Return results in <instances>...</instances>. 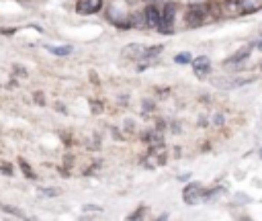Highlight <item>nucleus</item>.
<instances>
[{
  "instance_id": "f257e3e1",
  "label": "nucleus",
  "mask_w": 262,
  "mask_h": 221,
  "mask_svg": "<svg viewBox=\"0 0 262 221\" xmlns=\"http://www.w3.org/2000/svg\"><path fill=\"white\" fill-rule=\"evenodd\" d=\"M223 12L225 14H252L262 8V0H225L223 2Z\"/></svg>"
},
{
  "instance_id": "f03ea898",
  "label": "nucleus",
  "mask_w": 262,
  "mask_h": 221,
  "mask_svg": "<svg viewBox=\"0 0 262 221\" xmlns=\"http://www.w3.org/2000/svg\"><path fill=\"white\" fill-rule=\"evenodd\" d=\"M131 16H133V14L127 10V4H125L123 0L113 2V4L108 6V18H111L117 27H121V29H129V27H133Z\"/></svg>"
},
{
  "instance_id": "7ed1b4c3",
  "label": "nucleus",
  "mask_w": 262,
  "mask_h": 221,
  "mask_svg": "<svg viewBox=\"0 0 262 221\" xmlns=\"http://www.w3.org/2000/svg\"><path fill=\"white\" fill-rule=\"evenodd\" d=\"M209 12H211V6H209V4H196V6H190V8L186 10V14H184V23H186L188 27H201L203 23L211 20Z\"/></svg>"
},
{
  "instance_id": "20e7f679",
  "label": "nucleus",
  "mask_w": 262,
  "mask_h": 221,
  "mask_svg": "<svg viewBox=\"0 0 262 221\" xmlns=\"http://www.w3.org/2000/svg\"><path fill=\"white\" fill-rule=\"evenodd\" d=\"M182 198H184V203H188V205H196V203L207 201V198H209V194H207V190L203 188V184L192 182V184H188V186L184 188Z\"/></svg>"
},
{
  "instance_id": "39448f33",
  "label": "nucleus",
  "mask_w": 262,
  "mask_h": 221,
  "mask_svg": "<svg viewBox=\"0 0 262 221\" xmlns=\"http://www.w3.org/2000/svg\"><path fill=\"white\" fill-rule=\"evenodd\" d=\"M174 10H176L174 4H166L164 10L160 12V31L162 33H172V27H174Z\"/></svg>"
},
{
  "instance_id": "423d86ee",
  "label": "nucleus",
  "mask_w": 262,
  "mask_h": 221,
  "mask_svg": "<svg viewBox=\"0 0 262 221\" xmlns=\"http://www.w3.org/2000/svg\"><path fill=\"white\" fill-rule=\"evenodd\" d=\"M102 6V0H78L76 2V12L80 14H94Z\"/></svg>"
},
{
  "instance_id": "0eeeda50",
  "label": "nucleus",
  "mask_w": 262,
  "mask_h": 221,
  "mask_svg": "<svg viewBox=\"0 0 262 221\" xmlns=\"http://www.w3.org/2000/svg\"><path fill=\"white\" fill-rule=\"evenodd\" d=\"M143 20H145L147 27H151V29H160V10H158L154 4H149V6L143 10Z\"/></svg>"
},
{
  "instance_id": "6e6552de",
  "label": "nucleus",
  "mask_w": 262,
  "mask_h": 221,
  "mask_svg": "<svg viewBox=\"0 0 262 221\" xmlns=\"http://www.w3.org/2000/svg\"><path fill=\"white\" fill-rule=\"evenodd\" d=\"M192 68H194V74H196V76L205 78V76L209 74V70H211V61H209V57L201 55V57H196V59L192 61Z\"/></svg>"
},
{
  "instance_id": "1a4fd4ad",
  "label": "nucleus",
  "mask_w": 262,
  "mask_h": 221,
  "mask_svg": "<svg viewBox=\"0 0 262 221\" xmlns=\"http://www.w3.org/2000/svg\"><path fill=\"white\" fill-rule=\"evenodd\" d=\"M250 51H252V45H246L244 49H239L235 55H231L227 61H225V65H231V63H237V61H242V59H246L248 55H250Z\"/></svg>"
},
{
  "instance_id": "9d476101",
  "label": "nucleus",
  "mask_w": 262,
  "mask_h": 221,
  "mask_svg": "<svg viewBox=\"0 0 262 221\" xmlns=\"http://www.w3.org/2000/svg\"><path fill=\"white\" fill-rule=\"evenodd\" d=\"M47 47V51H51V53H55V55H68V53H72V47H55V45H45Z\"/></svg>"
},
{
  "instance_id": "9b49d317",
  "label": "nucleus",
  "mask_w": 262,
  "mask_h": 221,
  "mask_svg": "<svg viewBox=\"0 0 262 221\" xmlns=\"http://www.w3.org/2000/svg\"><path fill=\"white\" fill-rule=\"evenodd\" d=\"M18 166H20V170H23V174H25L27 178H37V174H35L33 170H31V166H29V164H27V162H25L23 158L18 160Z\"/></svg>"
},
{
  "instance_id": "f8f14e48",
  "label": "nucleus",
  "mask_w": 262,
  "mask_h": 221,
  "mask_svg": "<svg viewBox=\"0 0 262 221\" xmlns=\"http://www.w3.org/2000/svg\"><path fill=\"white\" fill-rule=\"evenodd\" d=\"M190 59H192V57H190V53H186V51H184V53H178V55L174 57L176 63H188Z\"/></svg>"
},
{
  "instance_id": "ddd939ff",
  "label": "nucleus",
  "mask_w": 262,
  "mask_h": 221,
  "mask_svg": "<svg viewBox=\"0 0 262 221\" xmlns=\"http://www.w3.org/2000/svg\"><path fill=\"white\" fill-rule=\"evenodd\" d=\"M160 51H162V45H158V47H151V49H145L141 55H143V57H151V55H158Z\"/></svg>"
},
{
  "instance_id": "4468645a",
  "label": "nucleus",
  "mask_w": 262,
  "mask_h": 221,
  "mask_svg": "<svg viewBox=\"0 0 262 221\" xmlns=\"http://www.w3.org/2000/svg\"><path fill=\"white\" fill-rule=\"evenodd\" d=\"M84 211H100V207H96V205H86Z\"/></svg>"
},
{
  "instance_id": "2eb2a0df",
  "label": "nucleus",
  "mask_w": 262,
  "mask_h": 221,
  "mask_svg": "<svg viewBox=\"0 0 262 221\" xmlns=\"http://www.w3.org/2000/svg\"><path fill=\"white\" fill-rule=\"evenodd\" d=\"M0 168H2V170H4V172H6L8 176L12 174V170H10V166H6V164H0Z\"/></svg>"
},
{
  "instance_id": "dca6fc26",
  "label": "nucleus",
  "mask_w": 262,
  "mask_h": 221,
  "mask_svg": "<svg viewBox=\"0 0 262 221\" xmlns=\"http://www.w3.org/2000/svg\"><path fill=\"white\" fill-rule=\"evenodd\" d=\"M258 47H260V49H262V41H260V43H258Z\"/></svg>"
},
{
  "instance_id": "f3484780",
  "label": "nucleus",
  "mask_w": 262,
  "mask_h": 221,
  "mask_svg": "<svg viewBox=\"0 0 262 221\" xmlns=\"http://www.w3.org/2000/svg\"><path fill=\"white\" fill-rule=\"evenodd\" d=\"M260 158H262V151H260Z\"/></svg>"
}]
</instances>
